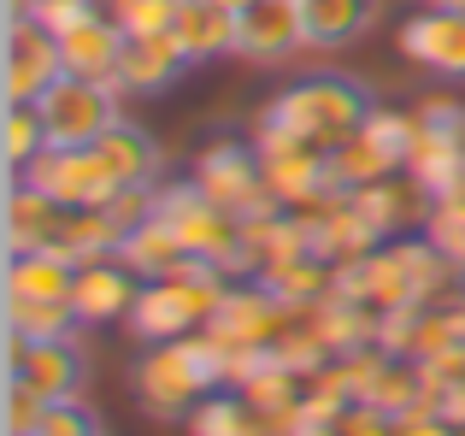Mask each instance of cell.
Returning <instances> with one entry per match:
<instances>
[{
  "label": "cell",
  "mask_w": 465,
  "mask_h": 436,
  "mask_svg": "<svg viewBox=\"0 0 465 436\" xmlns=\"http://www.w3.org/2000/svg\"><path fill=\"white\" fill-rule=\"evenodd\" d=\"M189 71L177 35H130L124 42V65H118V89L124 94H165L177 89V77Z\"/></svg>",
  "instance_id": "d6986e66"
},
{
  "label": "cell",
  "mask_w": 465,
  "mask_h": 436,
  "mask_svg": "<svg viewBox=\"0 0 465 436\" xmlns=\"http://www.w3.org/2000/svg\"><path fill=\"white\" fill-rule=\"evenodd\" d=\"M301 12H307L312 47H353L377 30L383 0H301Z\"/></svg>",
  "instance_id": "603a6c76"
},
{
  "label": "cell",
  "mask_w": 465,
  "mask_h": 436,
  "mask_svg": "<svg viewBox=\"0 0 465 436\" xmlns=\"http://www.w3.org/2000/svg\"><path fill=\"white\" fill-rule=\"evenodd\" d=\"M283 324H289V307L253 277V283H230V295L218 301V312L201 331L213 336L224 354H236V348H272L277 336H283Z\"/></svg>",
  "instance_id": "8fae6325"
},
{
  "label": "cell",
  "mask_w": 465,
  "mask_h": 436,
  "mask_svg": "<svg viewBox=\"0 0 465 436\" xmlns=\"http://www.w3.org/2000/svg\"><path fill=\"white\" fill-rule=\"evenodd\" d=\"M401 54L419 71H436V77H465V12L454 6L412 12L401 24Z\"/></svg>",
  "instance_id": "4fadbf2b"
},
{
  "label": "cell",
  "mask_w": 465,
  "mask_h": 436,
  "mask_svg": "<svg viewBox=\"0 0 465 436\" xmlns=\"http://www.w3.org/2000/svg\"><path fill=\"white\" fill-rule=\"evenodd\" d=\"M260 283L272 289L289 312H307V307H318V301L336 289V265H324L318 253H289V260H272V265H265Z\"/></svg>",
  "instance_id": "cb8c5ba5"
},
{
  "label": "cell",
  "mask_w": 465,
  "mask_h": 436,
  "mask_svg": "<svg viewBox=\"0 0 465 436\" xmlns=\"http://www.w3.org/2000/svg\"><path fill=\"white\" fill-rule=\"evenodd\" d=\"M424 236L436 242V248L448 253V260L465 272V195H448V201H436L430 218H424Z\"/></svg>",
  "instance_id": "f1b7e54d"
},
{
  "label": "cell",
  "mask_w": 465,
  "mask_h": 436,
  "mask_svg": "<svg viewBox=\"0 0 465 436\" xmlns=\"http://www.w3.org/2000/svg\"><path fill=\"white\" fill-rule=\"evenodd\" d=\"M236 30H242V6H230V0H177V24H171V35L183 42L189 65H206V59L236 54Z\"/></svg>",
  "instance_id": "e0dca14e"
},
{
  "label": "cell",
  "mask_w": 465,
  "mask_h": 436,
  "mask_svg": "<svg viewBox=\"0 0 465 436\" xmlns=\"http://www.w3.org/2000/svg\"><path fill=\"white\" fill-rule=\"evenodd\" d=\"M253 148H260V165H265V189H272L289 213L336 195V189H330V154L324 148L295 142V136H277V130H260Z\"/></svg>",
  "instance_id": "ba28073f"
},
{
  "label": "cell",
  "mask_w": 465,
  "mask_h": 436,
  "mask_svg": "<svg viewBox=\"0 0 465 436\" xmlns=\"http://www.w3.org/2000/svg\"><path fill=\"white\" fill-rule=\"evenodd\" d=\"M113 260H124L130 272L142 277V283H159V277L183 272V265H189L194 253L177 242V230H171L165 218L148 213L142 224H130V230H124V242H118V253H113Z\"/></svg>",
  "instance_id": "44dd1931"
},
{
  "label": "cell",
  "mask_w": 465,
  "mask_h": 436,
  "mask_svg": "<svg viewBox=\"0 0 465 436\" xmlns=\"http://www.w3.org/2000/svg\"><path fill=\"white\" fill-rule=\"evenodd\" d=\"M94 154H101V165L118 177V189H159V172H165V148H159V142H153L142 124L118 118V124L106 130L101 142H94Z\"/></svg>",
  "instance_id": "ffe728a7"
},
{
  "label": "cell",
  "mask_w": 465,
  "mask_h": 436,
  "mask_svg": "<svg viewBox=\"0 0 465 436\" xmlns=\"http://www.w3.org/2000/svg\"><path fill=\"white\" fill-rule=\"evenodd\" d=\"M365 118H371L365 83L341 77V71H318V77H301V83H289L283 94H272V106L260 113V130L312 142V148L330 154V148H341Z\"/></svg>",
  "instance_id": "7a4b0ae2"
},
{
  "label": "cell",
  "mask_w": 465,
  "mask_h": 436,
  "mask_svg": "<svg viewBox=\"0 0 465 436\" xmlns=\"http://www.w3.org/2000/svg\"><path fill=\"white\" fill-rule=\"evenodd\" d=\"M395 425H401V419L383 413V407L348 401V407H341V419H336V436H395Z\"/></svg>",
  "instance_id": "1f68e13d"
},
{
  "label": "cell",
  "mask_w": 465,
  "mask_h": 436,
  "mask_svg": "<svg viewBox=\"0 0 465 436\" xmlns=\"http://www.w3.org/2000/svg\"><path fill=\"white\" fill-rule=\"evenodd\" d=\"M47 154V124L42 106H6V177H18L30 160Z\"/></svg>",
  "instance_id": "4316f807"
},
{
  "label": "cell",
  "mask_w": 465,
  "mask_h": 436,
  "mask_svg": "<svg viewBox=\"0 0 465 436\" xmlns=\"http://www.w3.org/2000/svg\"><path fill=\"white\" fill-rule=\"evenodd\" d=\"M18 177L35 183L42 195H54L59 207H113V195H118V177L101 165L94 148H47Z\"/></svg>",
  "instance_id": "9c48e42d"
},
{
  "label": "cell",
  "mask_w": 465,
  "mask_h": 436,
  "mask_svg": "<svg viewBox=\"0 0 465 436\" xmlns=\"http://www.w3.org/2000/svg\"><path fill=\"white\" fill-rule=\"evenodd\" d=\"M436 413L448 419L454 431H465V383H454V390H442V401H436Z\"/></svg>",
  "instance_id": "8d00e7d4"
},
{
  "label": "cell",
  "mask_w": 465,
  "mask_h": 436,
  "mask_svg": "<svg viewBox=\"0 0 465 436\" xmlns=\"http://www.w3.org/2000/svg\"><path fill=\"white\" fill-rule=\"evenodd\" d=\"M136 295H142V277L124 260H94V265H77L71 307H77V324H106V319H130Z\"/></svg>",
  "instance_id": "9a60e30c"
},
{
  "label": "cell",
  "mask_w": 465,
  "mask_h": 436,
  "mask_svg": "<svg viewBox=\"0 0 465 436\" xmlns=\"http://www.w3.org/2000/svg\"><path fill=\"white\" fill-rule=\"evenodd\" d=\"M194 183L236 218H260V213L283 207V201L265 189L260 148H242V142H213V148L201 154V165H194Z\"/></svg>",
  "instance_id": "52a82bcc"
},
{
  "label": "cell",
  "mask_w": 465,
  "mask_h": 436,
  "mask_svg": "<svg viewBox=\"0 0 465 436\" xmlns=\"http://www.w3.org/2000/svg\"><path fill=\"white\" fill-rule=\"evenodd\" d=\"M289 436H336V425H312V419H301V425L289 431Z\"/></svg>",
  "instance_id": "74e56055"
},
{
  "label": "cell",
  "mask_w": 465,
  "mask_h": 436,
  "mask_svg": "<svg viewBox=\"0 0 465 436\" xmlns=\"http://www.w3.org/2000/svg\"><path fill=\"white\" fill-rule=\"evenodd\" d=\"M412 124H419V118H412ZM407 177L430 201L465 195V136H448V130L419 124L412 130V154H407Z\"/></svg>",
  "instance_id": "ac0fdd59"
},
{
  "label": "cell",
  "mask_w": 465,
  "mask_h": 436,
  "mask_svg": "<svg viewBox=\"0 0 465 436\" xmlns=\"http://www.w3.org/2000/svg\"><path fill=\"white\" fill-rule=\"evenodd\" d=\"M242 419H248L242 390H213V395H201V407L189 413V436H236Z\"/></svg>",
  "instance_id": "83f0119b"
},
{
  "label": "cell",
  "mask_w": 465,
  "mask_h": 436,
  "mask_svg": "<svg viewBox=\"0 0 465 436\" xmlns=\"http://www.w3.org/2000/svg\"><path fill=\"white\" fill-rule=\"evenodd\" d=\"M35 436H101V419L83 407V395H77V401H47Z\"/></svg>",
  "instance_id": "f546056e"
},
{
  "label": "cell",
  "mask_w": 465,
  "mask_h": 436,
  "mask_svg": "<svg viewBox=\"0 0 465 436\" xmlns=\"http://www.w3.org/2000/svg\"><path fill=\"white\" fill-rule=\"evenodd\" d=\"M436 6H454V12H465V0H436Z\"/></svg>",
  "instance_id": "f35d334b"
},
{
  "label": "cell",
  "mask_w": 465,
  "mask_h": 436,
  "mask_svg": "<svg viewBox=\"0 0 465 436\" xmlns=\"http://www.w3.org/2000/svg\"><path fill=\"white\" fill-rule=\"evenodd\" d=\"M89 12L101 24H118V30H130V12H136V0H89Z\"/></svg>",
  "instance_id": "e575fe53"
},
{
  "label": "cell",
  "mask_w": 465,
  "mask_h": 436,
  "mask_svg": "<svg viewBox=\"0 0 465 436\" xmlns=\"http://www.w3.org/2000/svg\"><path fill=\"white\" fill-rule=\"evenodd\" d=\"M236 436H289V425H283V419H272V413H253V407H248V419H242Z\"/></svg>",
  "instance_id": "d590c367"
},
{
  "label": "cell",
  "mask_w": 465,
  "mask_h": 436,
  "mask_svg": "<svg viewBox=\"0 0 465 436\" xmlns=\"http://www.w3.org/2000/svg\"><path fill=\"white\" fill-rule=\"evenodd\" d=\"M77 265L59 253H6V301H71Z\"/></svg>",
  "instance_id": "d4e9b609"
},
{
  "label": "cell",
  "mask_w": 465,
  "mask_h": 436,
  "mask_svg": "<svg viewBox=\"0 0 465 436\" xmlns=\"http://www.w3.org/2000/svg\"><path fill=\"white\" fill-rule=\"evenodd\" d=\"M59 35V54H65V71L71 77H94V83H118V65H124V42L130 35L118 24H101L94 12L71 18Z\"/></svg>",
  "instance_id": "5bb4252c"
},
{
  "label": "cell",
  "mask_w": 465,
  "mask_h": 436,
  "mask_svg": "<svg viewBox=\"0 0 465 436\" xmlns=\"http://www.w3.org/2000/svg\"><path fill=\"white\" fill-rule=\"evenodd\" d=\"M6 378H24L42 401H77L83 378H89V360H83L77 336H59V342H30V354L6 372Z\"/></svg>",
  "instance_id": "2e32d148"
},
{
  "label": "cell",
  "mask_w": 465,
  "mask_h": 436,
  "mask_svg": "<svg viewBox=\"0 0 465 436\" xmlns=\"http://www.w3.org/2000/svg\"><path fill=\"white\" fill-rule=\"evenodd\" d=\"M42 413H47L42 395H35L24 378H6V436H35Z\"/></svg>",
  "instance_id": "4dcf8cb0"
},
{
  "label": "cell",
  "mask_w": 465,
  "mask_h": 436,
  "mask_svg": "<svg viewBox=\"0 0 465 436\" xmlns=\"http://www.w3.org/2000/svg\"><path fill=\"white\" fill-rule=\"evenodd\" d=\"M89 12V0H30V18H42L47 30H65L71 18H83Z\"/></svg>",
  "instance_id": "d6a6232c"
},
{
  "label": "cell",
  "mask_w": 465,
  "mask_h": 436,
  "mask_svg": "<svg viewBox=\"0 0 465 436\" xmlns=\"http://www.w3.org/2000/svg\"><path fill=\"white\" fill-rule=\"evenodd\" d=\"M454 436H465V431H454Z\"/></svg>",
  "instance_id": "60d3db41"
},
{
  "label": "cell",
  "mask_w": 465,
  "mask_h": 436,
  "mask_svg": "<svg viewBox=\"0 0 465 436\" xmlns=\"http://www.w3.org/2000/svg\"><path fill=\"white\" fill-rule=\"evenodd\" d=\"M101 436H106V431H101Z\"/></svg>",
  "instance_id": "b9f144b4"
},
{
  "label": "cell",
  "mask_w": 465,
  "mask_h": 436,
  "mask_svg": "<svg viewBox=\"0 0 465 436\" xmlns=\"http://www.w3.org/2000/svg\"><path fill=\"white\" fill-rule=\"evenodd\" d=\"M230 6H248V0H230Z\"/></svg>",
  "instance_id": "ab89813d"
},
{
  "label": "cell",
  "mask_w": 465,
  "mask_h": 436,
  "mask_svg": "<svg viewBox=\"0 0 465 436\" xmlns=\"http://www.w3.org/2000/svg\"><path fill=\"white\" fill-rule=\"evenodd\" d=\"M65 77L59 35L42 18H6V106H35Z\"/></svg>",
  "instance_id": "30bf717a"
},
{
  "label": "cell",
  "mask_w": 465,
  "mask_h": 436,
  "mask_svg": "<svg viewBox=\"0 0 465 436\" xmlns=\"http://www.w3.org/2000/svg\"><path fill=\"white\" fill-rule=\"evenodd\" d=\"M348 195H353V207L371 218V230H377L383 242L401 236L407 224H424V218H430V207H436V201L424 195L419 183H395V177H383V183H365V189H348Z\"/></svg>",
  "instance_id": "7402d4cb"
},
{
  "label": "cell",
  "mask_w": 465,
  "mask_h": 436,
  "mask_svg": "<svg viewBox=\"0 0 465 436\" xmlns=\"http://www.w3.org/2000/svg\"><path fill=\"white\" fill-rule=\"evenodd\" d=\"M395 436H454V425H448L436 407H412V413L395 425Z\"/></svg>",
  "instance_id": "836d02e7"
},
{
  "label": "cell",
  "mask_w": 465,
  "mask_h": 436,
  "mask_svg": "<svg viewBox=\"0 0 465 436\" xmlns=\"http://www.w3.org/2000/svg\"><path fill=\"white\" fill-rule=\"evenodd\" d=\"M118 83H94V77H59L54 89L42 94V124H47V148H94L106 130L118 124Z\"/></svg>",
  "instance_id": "8992f818"
},
{
  "label": "cell",
  "mask_w": 465,
  "mask_h": 436,
  "mask_svg": "<svg viewBox=\"0 0 465 436\" xmlns=\"http://www.w3.org/2000/svg\"><path fill=\"white\" fill-rule=\"evenodd\" d=\"M6 331L30 336V342H59V336H77V307L71 301H6Z\"/></svg>",
  "instance_id": "484cf974"
},
{
  "label": "cell",
  "mask_w": 465,
  "mask_h": 436,
  "mask_svg": "<svg viewBox=\"0 0 465 436\" xmlns=\"http://www.w3.org/2000/svg\"><path fill=\"white\" fill-rule=\"evenodd\" d=\"M412 130H419V124H412L407 113L371 106V118H365L341 148H330V189L348 195V189H365V183H383V177L407 172Z\"/></svg>",
  "instance_id": "5b68a950"
},
{
  "label": "cell",
  "mask_w": 465,
  "mask_h": 436,
  "mask_svg": "<svg viewBox=\"0 0 465 436\" xmlns=\"http://www.w3.org/2000/svg\"><path fill=\"white\" fill-rule=\"evenodd\" d=\"M153 213L177 230V242L194 253V260L224 265L230 277H253L248 242H242V218L224 213L201 183H159L153 189Z\"/></svg>",
  "instance_id": "277c9868"
},
{
  "label": "cell",
  "mask_w": 465,
  "mask_h": 436,
  "mask_svg": "<svg viewBox=\"0 0 465 436\" xmlns=\"http://www.w3.org/2000/svg\"><path fill=\"white\" fill-rule=\"evenodd\" d=\"M301 47H312L301 0H248V6H242L236 54L248 59V65H283Z\"/></svg>",
  "instance_id": "7c38bea8"
},
{
  "label": "cell",
  "mask_w": 465,
  "mask_h": 436,
  "mask_svg": "<svg viewBox=\"0 0 465 436\" xmlns=\"http://www.w3.org/2000/svg\"><path fill=\"white\" fill-rule=\"evenodd\" d=\"M236 277L213 260H189L183 272L159 277V283H142L136 307H130V331L142 342H177V336H194L206 319L218 312V301L230 295Z\"/></svg>",
  "instance_id": "3957f363"
},
{
  "label": "cell",
  "mask_w": 465,
  "mask_h": 436,
  "mask_svg": "<svg viewBox=\"0 0 465 436\" xmlns=\"http://www.w3.org/2000/svg\"><path fill=\"white\" fill-rule=\"evenodd\" d=\"M130 390H136V407L153 419H189L201 407V395L224 390V348L206 331L177 336V342H148V354L130 372Z\"/></svg>",
  "instance_id": "6da1fadb"
}]
</instances>
